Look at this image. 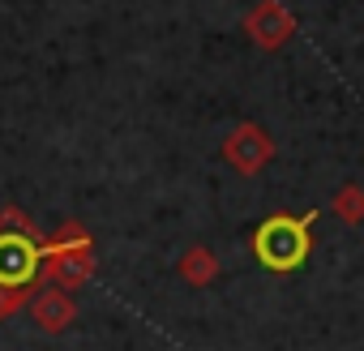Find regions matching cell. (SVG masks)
I'll return each mask as SVG.
<instances>
[{"instance_id": "obj_2", "label": "cell", "mask_w": 364, "mask_h": 351, "mask_svg": "<svg viewBox=\"0 0 364 351\" xmlns=\"http://www.w3.org/2000/svg\"><path fill=\"white\" fill-rule=\"evenodd\" d=\"M48 287H60L69 296H77L90 279H95V244L86 236V227L65 223L52 240H43V266H39Z\"/></svg>"}, {"instance_id": "obj_6", "label": "cell", "mask_w": 364, "mask_h": 351, "mask_svg": "<svg viewBox=\"0 0 364 351\" xmlns=\"http://www.w3.org/2000/svg\"><path fill=\"white\" fill-rule=\"evenodd\" d=\"M31 317H35V325L43 330V334H65L73 321H77V300L69 296V291H60V287H39V291H31Z\"/></svg>"}, {"instance_id": "obj_7", "label": "cell", "mask_w": 364, "mask_h": 351, "mask_svg": "<svg viewBox=\"0 0 364 351\" xmlns=\"http://www.w3.org/2000/svg\"><path fill=\"white\" fill-rule=\"evenodd\" d=\"M176 270H180V279H185L189 287H210V283L219 279V257H215V249H206V244H193V249H185V253H180Z\"/></svg>"}, {"instance_id": "obj_8", "label": "cell", "mask_w": 364, "mask_h": 351, "mask_svg": "<svg viewBox=\"0 0 364 351\" xmlns=\"http://www.w3.org/2000/svg\"><path fill=\"white\" fill-rule=\"evenodd\" d=\"M330 210H334L343 223L360 227V223H364V189H360V185H343V189L330 198Z\"/></svg>"}, {"instance_id": "obj_1", "label": "cell", "mask_w": 364, "mask_h": 351, "mask_svg": "<svg viewBox=\"0 0 364 351\" xmlns=\"http://www.w3.org/2000/svg\"><path fill=\"white\" fill-rule=\"evenodd\" d=\"M313 223H317V210H309V215H270L253 232V257L274 274L300 270L313 253Z\"/></svg>"}, {"instance_id": "obj_3", "label": "cell", "mask_w": 364, "mask_h": 351, "mask_svg": "<svg viewBox=\"0 0 364 351\" xmlns=\"http://www.w3.org/2000/svg\"><path fill=\"white\" fill-rule=\"evenodd\" d=\"M39 266H43V240L35 223L22 210H5L0 215V287L31 291Z\"/></svg>"}, {"instance_id": "obj_5", "label": "cell", "mask_w": 364, "mask_h": 351, "mask_svg": "<svg viewBox=\"0 0 364 351\" xmlns=\"http://www.w3.org/2000/svg\"><path fill=\"white\" fill-rule=\"evenodd\" d=\"M245 35L262 52H279L296 35V14L283 5V0H257V5L245 14Z\"/></svg>"}, {"instance_id": "obj_9", "label": "cell", "mask_w": 364, "mask_h": 351, "mask_svg": "<svg viewBox=\"0 0 364 351\" xmlns=\"http://www.w3.org/2000/svg\"><path fill=\"white\" fill-rule=\"evenodd\" d=\"M26 304H31V291H9V287H0V321L18 317Z\"/></svg>"}, {"instance_id": "obj_4", "label": "cell", "mask_w": 364, "mask_h": 351, "mask_svg": "<svg viewBox=\"0 0 364 351\" xmlns=\"http://www.w3.org/2000/svg\"><path fill=\"white\" fill-rule=\"evenodd\" d=\"M223 158L240 171V176H262L274 163V137L257 124V120H240L228 137H223Z\"/></svg>"}]
</instances>
